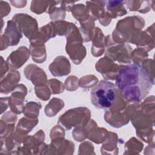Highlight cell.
<instances>
[{
  "mask_svg": "<svg viewBox=\"0 0 155 155\" xmlns=\"http://www.w3.org/2000/svg\"><path fill=\"white\" fill-rule=\"evenodd\" d=\"M128 45H118L116 46H113L112 48H108L106 51V56H110L115 61H117L120 62L130 63L129 54L131 50V48L125 50Z\"/></svg>",
  "mask_w": 155,
  "mask_h": 155,
  "instance_id": "4",
  "label": "cell"
},
{
  "mask_svg": "<svg viewBox=\"0 0 155 155\" xmlns=\"http://www.w3.org/2000/svg\"><path fill=\"white\" fill-rule=\"evenodd\" d=\"M62 102V100L57 98H53L48 104L47 105L45 109V113L47 116L49 117H52L56 115V114L59 112L63 107L64 104L59 105L56 106L58 104Z\"/></svg>",
  "mask_w": 155,
  "mask_h": 155,
  "instance_id": "12",
  "label": "cell"
},
{
  "mask_svg": "<svg viewBox=\"0 0 155 155\" xmlns=\"http://www.w3.org/2000/svg\"><path fill=\"white\" fill-rule=\"evenodd\" d=\"M38 119H33L32 120H27L25 118H22L17 126V131L20 130V133H22V131H23V133H27L28 132L31 131V130L33 129V127H35V125L38 124Z\"/></svg>",
  "mask_w": 155,
  "mask_h": 155,
  "instance_id": "13",
  "label": "cell"
},
{
  "mask_svg": "<svg viewBox=\"0 0 155 155\" xmlns=\"http://www.w3.org/2000/svg\"><path fill=\"white\" fill-rule=\"evenodd\" d=\"M13 21L31 42L35 40L38 33V28L37 21L35 18L27 14L18 13L13 16Z\"/></svg>",
  "mask_w": 155,
  "mask_h": 155,
  "instance_id": "3",
  "label": "cell"
},
{
  "mask_svg": "<svg viewBox=\"0 0 155 155\" xmlns=\"http://www.w3.org/2000/svg\"><path fill=\"white\" fill-rule=\"evenodd\" d=\"M29 56V51L27 47H21L12 53L8 57L7 62L12 68H19L28 60Z\"/></svg>",
  "mask_w": 155,
  "mask_h": 155,
  "instance_id": "6",
  "label": "cell"
},
{
  "mask_svg": "<svg viewBox=\"0 0 155 155\" xmlns=\"http://www.w3.org/2000/svg\"><path fill=\"white\" fill-rule=\"evenodd\" d=\"M38 45L36 42L31 43L30 45V51L32 55L33 60L36 62L42 63L45 60L46 52L45 46L43 43L37 42Z\"/></svg>",
  "mask_w": 155,
  "mask_h": 155,
  "instance_id": "10",
  "label": "cell"
},
{
  "mask_svg": "<svg viewBox=\"0 0 155 155\" xmlns=\"http://www.w3.org/2000/svg\"><path fill=\"white\" fill-rule=\"evenodd\" d=\"M154 82V79L136 64L121 68L116 78V85L124 97L136 103L146 97Z\"/></svg>",
  "mask_w": 155,
  "mask_h": 155,
  "instance_id": "1",
  "label": "cell"
},
{
  "mask_svg": "<svg viewBox=\"0 0 155 155\" xmlns=\"http://www.w3.org/2000/svg\"><path fill=\"white\" fill-rule=\"evenodd\" d=\"M107 12L111 18H116L127 13L124 1H108L106 2Z\"/></svg>",
  "mask_w": 155,
  "mask_h": 155,
  "instance_id": "8",
  "label": "cell"
},
{
  "mask_svg": "<svg viewBox=\"0 0 155 155\" xmlns=\"http://www.w3.org/2000/svg\"><path fill=\"white\" fill-rule=\"evenodd\" d=\"M50 1H33L31 3L30 9L32 12L37 14H41L46 10H48Z\"/></svg>",
  "mask_w": 155,
  "mask_h": 155,
  "instance_id": "14",
  "label": "cell"
},
{
  "mask_svg": "<svg viewBox=\"0 0 155 155\" xmlns=\"http://www.w3.org/2000/svg\"><path fill=\"white\" fill-rule=\"evenodd\" d=\"M5 37L7 38L5 42H8V45H16L22 38L21 30L16 23L12 21L7 22V27L5 32Z\"/></svg>",
  "mask_w": 155,
  "mask_h": 155,
  "instance_id": "7",
  "label": "cell"
},
{
  "mask_svg": "<svg viewBox=\"0 0 155 155\" xmlns=\"http://www.w3.org/2000/svg\"><path fill=\"white\" fill-rule=\"evenodd\" d=\"M71 11L73 16L81 22H82V23H84L85 20L89 18V12L84 4H79L73 5Z\"/></svg>",
  "mask_w": 155,
  "mask_h": 155,
  "instance_id": "11",
  "label": "cell"
},
{
  "mask_svg": "<svg viewBox=\"0 0 155 155\" xmlns=\"http://www.w3.org/2000/svg\"><path fill=\"white\" fill-rule=\"evenodd\" d=\"M154 1H125L124 4L130 11H137L145 13L150 10L151 6L153 5Z\"/></svg>",
  "mask_w": 155,
  "mask_h": 155,
  "instance_id": "9",
  "label": "cell"
},
{
  "mask_svg": "<svg viewBox=\"0 0 155 155\" xmlns=\"http://www.w3.org/2000/svg\"><path fill=\"white\" fill-rule=\"evenodd\" d=\"M41 107V105L40 103L36 102H30L27 103L25 106V108H24V114L26 116L31 115L33 118H37L39 113V109Z\"/></svg>",
  "mask_w": 155,
  "mask_h": 155,
  "instance_id": "15",
  "label": "cell"
},
{
  "mask_svg": "<svg viewBox=\"0 0 155 155\" xmlns=\"http://www.w3.org/2000/svg\"><path fill=\"white\" fill-rule=\"evenodd\" d=\"M119 90L109 81L101 80L91 91V101L97 108L110 109L118 97Z\"/></svg>",
  "mask_w": 155,
  "mask_h": 155,
  "instance_id": "2",
  "label": "cell"
},
{
  "mask_svg": "<svg viewBox=\"0 0 155 155\" xmlns=\"http://www.w3.org/2000/svg\"><path fill=\"white\" fill-rule=\"evenodd\" d=\"M49 70L54 76H65L70 72V64L65 57L59 56L50 65Z\"/></svg>",
  "mask_w": 155,
  "mask_h": 155,
  "instance_id": "5",
  "label": "cell"
}]
</instances>
